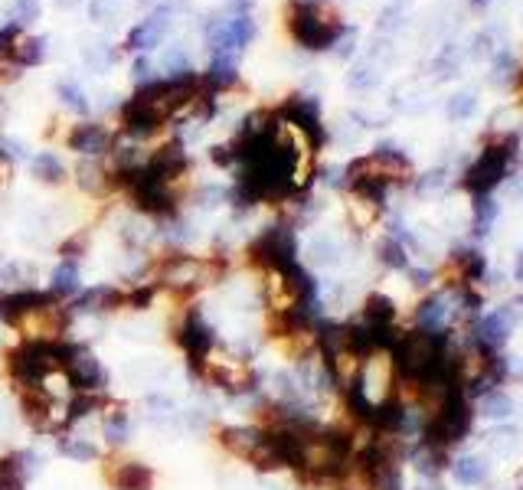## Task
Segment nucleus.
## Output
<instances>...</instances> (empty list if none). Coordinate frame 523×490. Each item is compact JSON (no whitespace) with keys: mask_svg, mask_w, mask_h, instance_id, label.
<instances>
[{"mask_svg":"<svg viewBox=\"0 0 523 490\" xmlns=\"http://www.w3.org/2000/svg\"><path fill=\"white\" fill-rule=\"evenodd\" d=\"M288 26L304 49H331L343 36V24L321 10V0H294Z\"/></svg>","mask_w":523,"mask_h":490,"instance_id":"obj_1","label":"nucleus"},{"mask_svg":"<svg viewBox=\"0 0 523 490\" xmlns=\"http://www.w3.org/2000/svg\"><path fill=\"white\" fill-rule=\"evenodd\" d=\"M173 343H177V350L183 353L187 359L190 373H200L206 359L216 353V330L212 324L203 318V310L190 304V308H180V318L173 324Z\"/></svg>","mask_w":523,"mask_h":490,"instance_id":"obj_2","label":"nucleus"},{"mask_svg":"<svg viewBox=\"0 0 523 490\" xmlns=\"http://www.w3.org/2000/svg\"><path fill=\"white\" fill-rule=\"evenodd\" d=\"M249 261L259 271H285L298 261V239H294L291 226L278 222V226H265L259 236L249 242Z\"/></svg>","mask_w":523,"mask_h":490,"instance_id":"obj_3","label":"nucleus"},{"mask_svg":"<svg viewBox=\"0 0 523 490\" xmlns=\"http://www.w3.org/2000/svg\"><path fill=\"white\" fill-rule=\"evenodd\" d=\"M65 383L73 386V392H108V369L102 367V359L95 357L89 343L82 340H65V357H63V373Z\"/></svg>","mask_w":523,"mask_h":490,"instance_id":"obj_4","label":"nucleus"},{"mask_svg":"<svg viewBox=\"0 0 523 490\" xmlns=\"http://www.w3.org/2000/svg\"><path fill=\"white\" fill-rule=\"evenodd\" d=\"M514 147H517V138H500V141H494V144L484 147L481 157L468 167L465 187L474 190L478 196H488L490 190L504 180L507 167H510V161H514Z\"/></svg>","mask_w":523,"mask_h":490,"instance_id":"obj_5","label":"nucleus"},{"mask_svg":"<svg viewBox=\"0 0 523 490\" xmlns=\"http://www.w3.org/2000/svg\"><path fill=\"white\" fill-rule=\"evenodd\" d=\"M102 477L112 490H154L157 474L151 465L138 461V457H105L102 465Z\"/></svg>","mask_w":523,"mask_h":490,"instance_id":"obj_6","label":"nucleus"},{"mask_svg":"<svg viewBox=\"0 0 523 490\" xmlns=\"http://www.w3.org/2000/svg\"><path fill=\"white\" fill-rule=\"evenodd\" d=\"M216 441L226 455L239 457L242 465H255V457L265 445V428H259V425H220Z\"/></svg>","mask_w":523,"mask_h":490,"instance_id":"obj_7","label":"nucleus"},{"mask_svg":"<svg viewBox=\"0 0 523 490\" xmlns=\"http://www.w3.org/2000/svg\"><path fill=\"white\" fill-rule=\"evenodd\" d=\"M124 304V288L118 285H95V288H82L69 301L73 318L85 314V318H105V314H118Z\"/></svg>","mask_w":523,"mask_h":490,"instance_id":"obj_8","label":"nucleus"},{"mask_svg":"<svg viewBox=\"0 0 523 490\" xmlns=\"http://www.w3.org/2000/svg\"><path fill=\"white\" fill-rule=\"evenodd\" d=\"M43 457L36 448H20L0 457V490H24L40 474Z\"/></svg>","mask_w":523,"mask_h":490,"instance_id":"obj_9","label":"nucleus"},{"mask_svg":"<svg viewBox=\"0 0 523 490\" xmlns=\"http://www.w3.org/2000/svg\"><path fill=\"white\" fill-rule=\"evenodd\" d=\"M514 327H517V310L510 308V304L490 310V314H484V318L478 320V343H484L488 350H500V347L510 340Z\"/></svg>","mask_w":523,"mask_h":490,"instance_id":"obj_10","label":"nucleus"},{"mask_svg":"<svg viewBox=\"0 0 523 490\" xmlns=\"http://www.w3.org/2000/svg\"><path fill=\"white\" fill-rule=\"evenodd\" d=\"M65 141L82 157H102L105 151H112V131L105 124H75Z\"/></svg>","mask_w":523,"mask_h":490,"instance_id":"obj_11","label":"nucleus"},{"mask_svg":"<svg viewBox=\"0 0 523 490\" xmlns=\"http://www.w3.org/2000/svg\"><path fill=\"white\" fill-rule=\"evenodd\" d=\"M455 298H451V291L445 294H429L422 304L416 308V320L422 330H445V324L451 320V314H455Z\"/></svg>","mask_w":523,"mask_h":490,"instance_id":"obj_12","label":"nucleus"},{"mask_svg":"<svg viewBox=\"0 0 523 490\" xmlns=\"http://www.w3.org/2000/svg\"><path fill=\"white\" fill-rule=\"evenodd\" d=\"M167 10H157V14H151L147 20H141L134 30H131L128 36V49H134V53H147V49H154L157 43L167 36V26H171V20H167Z\"/></svg>","mask_w":523,"mask_h":490,"instance_id":"obj_13","label":"nucleus"},{"mask_svg":"<svg viewBox=\"0 0 523 490\" xmlns=\"http://www.w3.org/2000/svg\"><path fill=\"white\" fill-rule=\"evenodd\" d=\"M102 438H105V445L112 451L124 448L131 438V416L124 412V406H118V402H112V406L102 412Z\"/></svg>","mask_w":523,"mask_h":490,"instance_id":"obj_14","label":"nucleus"},{"mask_svg":"<svg viewBox=\"0 0 523 490\" xmlns=\"http://www.w3.org/2000/svg\"><path fill=\"white\" fill-rule=\"evenodd\" d=\"M49 291H53V298H59V301H73L75 294L82 291V278H79V261L73 259H63L53 269V275H49Z\"/></svg>","mask_w":523,"mask_h":490,"instance_id":"obj_15","label":"nucleus"},{"mask_svg":"<svg viewBox=\"0 0 523 490\" xmlns=\"http://www.w3.org/2000/svg\"><path fill=\"white\" fill-rule=\"evenodd\" d=\"M56 451L69 461H79V465H92V461H102V448L95 441L85 438V435L75 432H63L56 435Z\"/></svg>","mask_w":523,"mask_h":490,"instance_id":"obj_16","label":"nucleus"},{"mask_svg":"<svg viewBox=\"0 0 523 490\" xmlns=\"http://www.w3.org/2000/svg\"><path fill=\"white\" fill-rule=\"evenodd\" d=\"M488 474L490 467L481 455H461L455 465H451V477H455L461 487H481V484L488 481Z\"/></svg>","mask_w":523,"mask_h":490,"instance_id":"obj_17","label":"nucleus"},{"mask_svg":"<svg viewBox=\"0 0 523 490\" xmlns=\"http://www.w3.org/2000/svg\"><path fill=\"white\" fill-rule=\"evenodd\" d=\"M30 167H33V177L43 180V183H63L65 180V163L59 161L56 154H49V151L33 157Z\"/></svg>","mask_w":523,"mask_h":490,"instance_id":"obj_18","label":"nucleus"},{"mask_svg":"<svg viewBox=\"0 0 523 490\" xmlns=\"http://www.w3.org/2000/svg\"><path fill=\"white\" fill-rule=\"evenodd\" d=\"M481 416L494 418V422H504V418L514 416V399L500 389H490L481 396Z\"/></svg>","mask_w":523,"mask_h":490,"instance_id":"obj_19","label":"nucleus"},{"mask_svg":"<svg viewBox=\"0 0 523 490\" xmlns=\"http://www.w3.org/2000/svg\"><path fill=\"white\" fill-rule=\"evenodd\" d=\"M79 187L82 190H89V193H102V190L108 187V183H114L112 177H108L98 163H92V161H85V163H79Z\"/></svg>","mask_w":523,"mask_h":490,"instance_id":"obj_20","label":"nucleus"},{"mask_svg":"<svg viewBox=\"0 0 523 490\" xmlns=\"http://www.w3.org/2000/svg\"><path fill=\"white\" fill-rule=\"evenodd\" d=\"M10 56L16 59V65L43 63V56H46V40H20V43H14Z\"/></svg>","mask_w":523,"mask_h":490,"instance_id":"obj_21","label":"nucleus"},{"mask_svg":"<svg viewBox=\"0 0 523 490\" xmlns=\"http://www.w3.org/2000/svg\"><path fill=\"white\" fill-rule=\"evenodd\" d=\"M494 220H498V203L490 196H478V203H474V229H478V236H488Z\"/></svg>","mask_w":523,"mask_h":490,"instance_id":"obj_22","label":"nucleus"},{"mask_svg":"<svg viewBox=\"0 0 523 490\" xmlns=\"http://www.w3.org/2000/svg\"><path fill=\"white\" fill-rule=\"evenodd\" d=\"M380 261L383 265H390V269H400L406 271L409 269V255H406V245L400 242V239H383V245H380Z\"/></svg>","mask_w":523,"mask_h":490,"instance_id":"obj_23","label":"nucleus"},{"mask_svg":"<svg viewBox=\"0 0 523 490\" xmlns=\"http://www.w3.org/2000/svg\"><path fill=\"white\" fill-rule=\"evenodd\" d=\"M488 445L498 455H514L517 448H520V435L514 432V428H498V432H490Z\"/></svg>","mask_w":523,"mask_h":490,"instance_id":"obj_24","label":"nucleus"},{"mask_svg":"<svg viewBox=\"0 0 523 490\" xmlns=\"http://www.w3.org/2000/svg\"><path fill=\"white\" fill-rule=\"evenodd\" d=\"M59 98H63V105H69L73 112L85 114L89 112V102H85V92L75 85V82H59Z\"/></svg>","mask_w":523,"mask_h":490,"instance_id":"obj_25","label":"nucleus"},{"mask_svg":"<svg viewBox=\"0 0 523 490\" xmlns=\"http://www.w3.org/2000/svg\"><path fill=\"white\" fill-rule=\"evenodd\" d=\"M40 16V0H16L14 4V24H33Z\"/></svg>","mask_w":523,"mask_h":490,"instance_id":"obj_26","label":"nucleus"},{"mask_svg":"<svg viewBox=\"0 0 523 490\" xmlns=\"http://www.w3.org/2000/svg\"><path fill=\"white\" fill-rule=\"evenodd\" d=\"M471 112H474V98L471 95H455L449 102V118H455V122L471 118Z\"/></svg>","mask_w":523,"mask_h":490,"instance_id":"obj_27","label":"nucleus"},{"mask_svg":"<svg viewBox=\"0 0 523 490\" xmlns=\"http://www.w3.org/2000/svg\"><path fill=\"white\" fill-rule=\"evenodd\" d=\"M89 10L95 20H108V16H114L118 10H122V0H92Z\"/></svg>","mask_w":523,"mask_h":490,"instance_id":"obj_28","label":"nucleus"},{"mask_svg":"<svg viewBox=\"0 0 523 490\" xmlns=\"http://www.w3.org/2000/svg\"><path fill=\"white\" fill-rule=\"evenodd\" d=\"M514 275H517V281H523V252H520V259H517V271H514Z\"/></svg>","mask_w":523,"mask_h":490,"instance_id":"obj_29","label":"nucleus"},{"mask_svg":"<svg viewBox=\"0 0 523 490\" xmlns=\"http://www.w3.org/2000/svg\"><path fill=\"white\" fill-rule=\"evenodd\" d=\"M474 7H484V4H490V0H471Z\"/></svg>","mask_w":523,"mask_h":490,"instance_id":"obj_30","label":"nucleus"}]
</instances>
